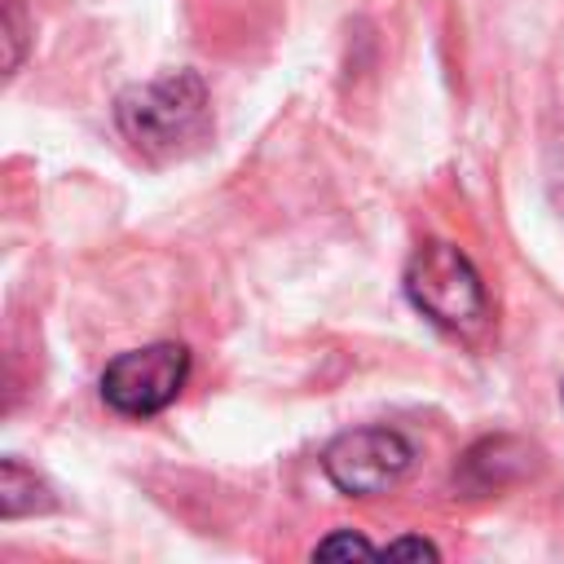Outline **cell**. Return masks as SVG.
I'll use <instances>...</instances> for the list:
<instances>
[{"label": "cell", "instance_id": "52a82bcc", "mask_svg": "<svg viewBox=\"0 0 564 564\" xmlns=\"http://www.w3.org/2000/svg\"><path fill=\"white\" fill-rule=\"evenodd\" d=\"M4 44H9L4 70L18 75V66L26 57V44H31V26H26V13H22V0H4Z\"/></svg>", "mask_w": 564, "mask_h": 564}, {"label": "cell", "instance_id": "277c9868", "mask_svg": "<svg viewBox=\"0 0 564 564\" xmlns=\"http://www.w3.org/2000/svg\"><path fill=\"white\" fill-rule=\"evenodd\" d=\"M414 463V445L397 427H348L322 449L326 480L348 498H375L388 494Z\"/></svg>", "mask_w": 564, "mask_h": 564}, {"label": "cell", "instance_id": "9c48e42d", "mask_svg": "<svg viewBox=\"0 0 564 564\" xmlns=\"http://www.w3.org/2000/svg\"><path fill=\"white\" fill-rule=\"evenodd\" d=\"M379 555H427V560H436V555H441V546H436V542H427V538H397V542L379 546Z\"/></svg>", "mask_w": 564, "mask_h": 564}, {"label": "cell", "instance_id": "7a4b0ae2", "mask_svg": "<svg viewBox=\"0 0 564 564\" xmlns=\"http://www.w3.org/2000/svg\"><path fill=\"white\" fill-rule=\"evenodd\" d=\"M405 300L441 330L476 339L489 330V295L476 264L454 242H423L405 260Z\"/></svg>", "mask_w": 564, "mask_h": 564}, {"label": "cell", "instance_id": "30bf717a", "mask_svg": "<svg viewBox=\"0 0 564 564\" xmlns=\"http://www.w3.org/2000/svg\"><path fill=\"white\" fill-rule=\"evenodd\" d=\"M560 397H564V388H560Z\"/></svg>", "mask_w": 564, "mask_h": 564}, {"label": "cell", "instance_id": "3957f363", "mask_svg": "<svg viewBox=\"0 0 564 564\" xmlns=\"http://www.w3.org/2000/svg\"><path fill=\"white\" fill-rule=\"evenodd\" d=\"M189 379V348L159 339L128 348L101 370V401L123 419H150L167 410Z\"/></svg>", "mask_w": 564, "mask_h": 564}, {"label": "cell", "instance_id": "8992f818", "mask_svg": "<svg viewBox=\"0 0 564 564\" xmlns=\"http://www.w3.org/2000/svg\"><path fill=\"white\" fill-rule=\"evenodd\" d=\"M53 507H57V494L35 467H26L22 458H4L0 463V516L9 524L22 520V516H44Z\"/></svg>", "mask_w": 564, "mask_h": 564}, {"label": "cell", "instance_id": "6da1fadb", "mask_svg": "<svg viewBox=\"0 0 564 564\" xmlns=\"http://www.w3.org/2000/svg\"><path fill=\"white\" fill-rule=\"evenodd\" d=\"M115 128L150 163H176L212 141V97L198 70L176 66L115 97Z\"/></svg>", "mask_w": 564, "mask_h": 564}, {"label": "cell", "instance_id": "ba28073f", "mask_svg": "<svg viewBox=\"0 0 564 564\" xmlns=\"http://www.w3.org/2000/svg\"><path fill=\"white\" fill-rule=\"evenodd\" d=\"M352 555H379V546L352 529H335L313 546V560H352Z\"/></svg>", "mask_w": 564, "mask_h": 564}, {"label": "cell", "instance_id": "5b68a950", "mask_svg": "<svg viewBox=\"0 0 564 564\" xmlns=\"http://www.w3.org/2000/svg\"><path fill=\"white\" fill-rule=\"evenodd\" d=\"M529 467H533V445H524L520 436H485L463 454V485L476 494L507 489L511 480L529 476Z\"/></svg>", "mask_w": 564, "mask_h": 564}]
</instances>
